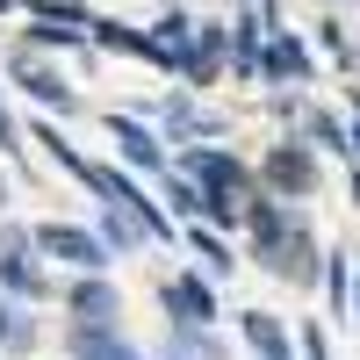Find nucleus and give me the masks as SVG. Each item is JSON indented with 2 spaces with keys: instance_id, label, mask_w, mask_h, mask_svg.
Listing matches in <instances>:
<instances>
[{
  "instance_id": "obj_15",
  "label": "nucleus",
  "mask_w": 360,
  "mask_h": 360,
  "mask_svg": "<svg viewBox=\"0 0 360 360\" xmlns=\"http://www.w3.org/2000/svg\"><path fill=\"white\" fill-rule=\"evenodd\" d=\"M180 238H188V245L202 252V266H209V274H238V259H231V238H224V231H209V224H188Z\"/></svg>"
},
{
  "instance_id": "obj_10",
  "label": "nucleus",
  "mask_w": 360,
  "mask_h": 360,
  "mask_svg": "<svg viewBox=\"0 0 360 360\" xmlns=\"http://www.w3.org/2000/svg\"><path fill=\"white\" fill-rule=\"evenodd\" d=\"M65 360H152L144 346L123 339V324H108V332H86V324H65Z\"/></svg>"
},
{
  "instance_id": "obj_21",
  "label": "nucleus",
  "mask_w": 360,
  "mask_h": 360,
  "mask_svg": "<svg viewBox=\"0 0 360 360\" xmlns=\"http://www.w3.org/2000/svg\"><path fill=\"white\" fill-rule=\"evenodd\" d=\"M353 303H360V281H353Z\"/></svg>"
},
{
  "instance_id": "obj_18",
  "label": "nucleus",
  "mask_w": 360,
  "mask_h": 360,
  "mask_svg": "<svg viewBox=\"0 0 360 360\" xmlns=\"http://www.w3.org/2000/svg\"><path fill=\"white\" fill-rule=\"evenodd\" d=\"M346 115H353V123H346V144H353V159H360V94H346Z\"/></svg>"
},
{
  "instance_id": "obj_16",
  "label": "nucleus",
  "mask_w": 360,
  "mask_h": 360,
  "mask_svg": "<svg viewBox=\"0 0 360 360\" xmlns=\"http://www.w3.org/2000/svg\"><path fill=\"white\" fill-rule=\"evenodd\" d=\"M29 51H86V29H65V22H29Z\"/></svg>"
},
{
  "instance_id": "obj_20",
  "label": "nucleus",
  "mask_w": 360,
  "mask_h": 360,
  "mask_svg": "<svg viewBox=\"0 0 360 360\" xmlns=\"http://www.w3.org/2000/svg\"><path fill=\"white\" fill-rule=\"evenodd\" d=\"M15 8H22V0H0V15H15Z\"/></svg>"
},
{
  "instance_id": "obj_4",
  "label": "nucleus",
  "mask_w": 360,
  "mask_h": 360,
  "mask_svg": "<svg viewBox=\"0 0 360 360\" xmlns=\"http://www.w3.org/2000/svg\"><path fill=\"white\" fill-rule=\"evenodd\" d=\"M37 252L44 259H65L72 274H108V266H115V252L101 245L94 224H37Z\"/></svg>"
},
{
  "instance_id": "obj_7",
  "label": "nucleus",
  "mask_w": 360,
  "mask_h": 360,
  "mask_svg": "<svg viewBox=\"0 0 360 360\" xmlns=\"http://www.w3.org/2000/svg\"><path fill=\"white\" fill-rule=\"evenodd\" d=\"M65 317L86 324V332H108V324H123V288L108 274H72L65 281Z\"/></svg>"
},
{
  "instance_id": "obj_6",
  "label": "nucleus",
  "mask_w": 360,
  "mask_h": 360,
  "mask_svg": "<svg viewBox=\"0 0 360 360\" xmlns=\"http://www.w3.org/2000/svg\"><path fill=\"white\" fill-rule=\"evenodd\" d=\"M8 72H15V86H22L29 101H44V108H58V115H72V108H79V94H72V79L58 72V65H51L44 51H29V44H15V51H8Z\"/></svg>"
},
{
  "instance_id": "obj_2",
  "label": "nucleus",
  "mask_w": 360,
  "mask_h": 360,
  "mask_svg": "<svg viewBox=\"0 0 360 360\" xmlns=\"http://www.w3.org/2000/svg\"><path fill=\"white\" fill-rule=\"evenodd\" d=\"M252 180H259V195H274V202H288V209H303L310 195H317V152H310V144L303 137H281V144H266V159L252 166Z\"/></svg>"
},
{
  "instance_id": "obj_12",
  "label": "nucleus",
  "mask_w": 360,
  "mask_h": 360,
  "mask_svg": "<svg viewBox=\"0 0 360 360\" xmlns=\"http://www.w3.org/2000/svg\"><path fill=\"white\" fill-rule=\"evenodd\" d=\"M238 324H245V346H252L259 360H288V332H281L274 310H245Z\"/></svg>"
},
{
  "instance_id": "obj_1",
  "label": "nucleus",
  "mask_w": 360,
  "mask_h": 360,
  "mask_svg": "<svg viewBox=\"0 0 360 360\" xmlns=\"http://www.w3.org/2000/svg\"><path fill=\"white\" fill-rule=\"evenodd\" d=\"M245 245H252V259H259L274 281L310 288V281L324 274V245L310 238V217H303V209H288V202H274V195H252V202H245Z\"/></svg>"
},
{
  "instance_id": "obj_14",
  "label": "nucleus",
  "mask_w": 360,
  "mask_h": 360,
  "mask_svg": "<svg viewBox=\"0 0 360 360\" xmlns=\"http://www.w3.org/2000/svg\"><path fill=\"white\" fill-rule=\"evenodd\" d=\"M159 195L173 202L166 217H180V224H202V188H195V180L180 173V166H166V173H159Z\"/></svg>"
},
{
  "instance_id": "obj_5",
  "label": "nucleus",
  "mask_w": 360,
  "mask_h": 360,
  "mask_svg": "<svg viewBox=\"0 0 360 360\" xmlns=\"http://www.w3.org/2000/svg\"><path fill=\"white\" fill-rule=\"evenodd\" d=\"M101 130L115 137V152H123V166H130V173H152V180H159V173L173 166L166 137L144 123V115H130V108H108V115H101Z\"/></svg>"
},
{
  "instance_id": "obj_11",
  "label": "nucleus",
  "mask_w": 360,
  "mask_h": 360,
  "mask_svg": "<svg viewBox=\"0 0 360 360\" xmlns=\"http://www.w3.org/2000/svg\"><path fill=\"white\" fill-rule=\"evenodd\" d=\"M94 231H101V245H108L115 259H130V252H144V245H152V238L137 231V217H130V209H108V202H101V217H94Z\"/></svg>"
},
{
  "instance_id": "obj_17",
  "label": "nucleus",
  "mask_w": 360,
  "mask_h": 360,
  "mask_svg": "<svg viewBox=\"0 0 360 360\" xmlns=\"http://www.w3.org/2000/svg\"><path fill=\"white\" fill-rule=\"evenodd\" d=\"M0 152H8V159L22 152V130H15V115H8V101H0Z\"/></svg>"
},
{
  "instance_id": "obj_3",
  "label": "nucleus",
  "mask_w": 360,
  "mask_h": 360,
  "mask_svg": "<svg viewBox=\"0 0 360 360\" xmlns=\"http://www.w3.org/2000/svg\"><path fill=\"white\" fill-rule=\"evenodd\" d=\"M37 259L44 252H37V231H29V224L0 231V288H8L15 303H44V295H51V274H44Z\"/></svg>"
},
{
  "instance_id": "obj_13",
  "label": "nucleus",
  "mask_w": 360,
  "mask_h": 360,
  "mask_svg": "<svg viewBox=\"0 0 360 360\" xmlns=\"http://www.w3.org/2000/svg\"><path fill=\"white\" fill-rule=\"evenodd\" d=\"M29 346H37V317H29V303H15L0 288V353H29Z\"/></svg>"
},
{
  "instance_id": "obj_8",
  "label": "nucleus",
  "mask_w": 360,
  "mask_h": 360,
  "mask_svg": "<svg viewBox=\"0 0 360 360\" xmlns=\"http://www.w3.org/2000/svg\"><path fill=\"white\" fill-rule=\"evenodd\" d=\"M159 303H166V324H173V332H209V324H217V288H209L202 274L159 281Z\"/></svg>"
},
{
  "instance_id": "obj_19",
  "label": "nucleus",
  "mask_w": 360,
  "mask_h": 360,
  "mask_svg": "<svg viewBox=\"0 0 360 360\" xmlns=\"http://www.w3.org/2000/svg\"><path fill=\"white\" fill-rule=\"evenodd\" d=\"M303 360H324V339L317 332H303Z\"/></svg>"
},
{
  "instance_id": "obj_9",
  "label": "nucleus",
  "mask_w": 360,
  "mask_h": 360,
  "mask_svg": "<svg viewBox=\"0 0 360 360\" xmlns=\"http://www.w3.org/2000/svg\"><path fill=\"white\" fill-rule=\"evenodd\" d=\"M274 79H295V86L317 79V58H310V44L295 29H266V86Z\"/></svg>"
}]
</instances>
